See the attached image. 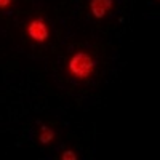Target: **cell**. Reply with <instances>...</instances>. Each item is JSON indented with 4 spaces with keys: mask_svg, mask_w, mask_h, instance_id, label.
Masks as SVG:
<instances>
[{
    "mask_svg": "<svg viewBox=\"0 0 160 160\" xmlns=\"http://www.w3.org/2000/svg\"><path fill=\"white\" fill-rule=\"evenodd\" d=\"M99 58L90 47L74 48L61 66V75L74 85L85 87L91 83L99 74Z\"/></svg>",
    "mask_w": 160,
    "mask_h": 160,
    "instance_id": "obj_1",
    "label": "cell"
},
{
    "mask_svg": "<svg viewBox=\"0 0 160 160\" xmlns=\"http://www.w3.org/2000/svg\"><path fill=\"white\" fill-rule=\"evenodd\" d=\"M21 35L32 47H47L55 42V26L45 13H31L21 22Z\"/></svg>",
    "mask_w": 160,
    "mask_h": 160,
    "instance_id": "obj_2",
    "label": "cell"
},
{
    "mask_svg": "<svg viewBox=\"0 0 160 160\" xmlns=\"http://www.w3.org/2000/svg\"><path fill=\"white\" fill-rule=\"evenodd\" d=\"M118 8V0H85V13L98 22H106Z\"/></svg>",
    "mask_w": 160,
    "mask_h": 160,
    "instance_id": "obj_3",
    "label": "cell"
},
{
    "mask_svg": "<svg viewBox=\"0 0 160 160\" xmlns=\"http://www.w3.org/2000/svg\"><path fill=\"white\" fill-rule=\"evenodd\" d=\"M62 138V131L55 123H42L34 131V142L42 149H48L56 146Z\"/></svg>",
    "mask_w": 160,
    "mask_h": 160,
    "instance_id": "obj_4",
    "label": "cell"
},
{
    "mask_svg": "<svg viewBox=\"0 0 160 160\" xmlns=\"http://www.w3.org/2000/svg\"><path fill=\"white\" fill-rule=\"evenodd\" d=\"M55 157L58 160H80L82 158L80 152H77L74 148H62Z\"/></svg>",
    "mask_w": 160,
    "mask_h": 160,
    "instance_id": "obj_5",
    "label": "cell"
},
{
    "mask_svg": "<svg viewBox=\"0 0 160 160\" xmlns=\"http://www.w3.org/2000/svg\"><path fill=\"white\" fill-rule=\"evenodd\" d=\"M19 2H21V0H0V13L7 15V13L15 11L18 8Z\"/></svg>",
    "mask_w": 160,
    "mask_h": 160,
    "instance_id": "obj_6",
    "label": "cell"
},
{
    "mask_svg": "<svg viewBox=\"0 0 160 160\" xmlns=\"http://www.w3.org/2000/svg\"><path fill=\"white\" fill-rule=\"evenodd\" d=\"M152 2H154V3H158V2H160V0H152Z\"/></svg>",
    "mask_w": 160,
    "mask_h": 160,
    "instance_id": "obj_7",
    "label": "cell"
}]
</instances>
